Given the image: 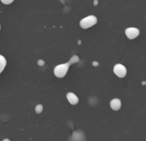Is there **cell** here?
I'll list each match as a JSON object with an SVG mask.
<instances>
[{
  "label": "cell",
  "instance_id": "cell-1",
  "mask_svg": "<svg viewBox=\"0 0 146 141\" xmlns=\"http://www.w3.org/2000/svg\"><path fill=\"white\" fill-rule=\"evenodd\" d=\"M78 61V57L76 56V55H74V56L71 58V59L69 62L64 63V64L58 65L57 66L54 67V70H53L54 75L57 78H64L67 74V72H68V70H69L70 65H72V64H74V63H77Z\"/></svg>",
  "mask_w": 146,
  "mask_h": 141
},
{
  "label": "cell",
  "instance_id": "cell-2",
  "mask_svg": "<svg viewBox=\"0 0 146 141\" xmlns=\"http://www.w3.org/2000/svg\"><path fill=\"white\" fill-rule=\"evenodd\" d=\"M96 23H97V18L95 16L90 15L83 18L80 21V27L84 29H87L90 27H93Z\"/></svg>",
  "mask_w": 146,
  "mask_h": 141
},
{
  "label": "cell",
  "instance_id": "cell-3",
  "mask_svg": "<svg viewBox=\"0 0 146 141\" xmlns=\"http://www.w3.org/2000/svg\"><path fill=\"white\" fill-rule=\"evenodd\" d=\"M126 68L125 65H121V64H117L114 65L113 67V72L114 74L120 78H123L126 76Z\"/></svg>",
  "mask_w": 146,
  "mask_h": 141
},
{
  "label": "cell",
  "instance_id": "cell-4",
  "mask_svg": "<svg viewBox=\"0 0 146 141\" xmlns=\"http://www.w3.org/2000/svg\"><path fill=\"white\" fill-rule=\"evenodd\" d=\"M139 29L137 28H127L125 30V34L126 35V37L130 40H133L135 38H137L139 35Z\"/></svg>",
  "mask_w": 146,
  "mask_h": 141
},
{
  "label": "cell",
  "instance_id": "cell-5",
  "mask_svg": "<svg viewBox=\"0 0 146 141\" xmlns=\"http://www.w3.org/2000/svg\"><path fill=\"white\" fill-rule=\"evenodd\" d=\"M66 98H67L68 102H69L71 105H76V104H78V102H79V99H78V96H76L74 93H72V92L67 93Z\"/></svg>",
  "mask_w": 146,
  "mask_h": 141
},
{
  "label": "cell",
  "instance_id": "cell-6",
  "mask_svg": "<svg viewBox=\"0 0 146 141\" xmlns=\"http://www.w3.org/2000/svg\"><path fill=\"white\" fill-rule=\"evenodd\" d=\"M110 107H111V108H112L113 110H114V111L119 110L120 108H121V102H120V100L118 99V98L113 99V100L110 102Z\"/></svg>",
  "mask_w": 146,
  "mask_h": 141
},
{
  "label": "cell",
  "instance_id": "cell-7",
  "mask_svg": "<svg viewBox=\"0 0 146 141\" xmlns=\"http://www.w3.org/2000/svg\"><path fill=\"white\" fill-rule=\"evenodd\" d=\"M5 66H6V59L3 55L0 54V73L3 72Z\"/></svg>",
  "mask_w": 146,
  "mask_h": 141
},
{
  "label": "cell",
  "instance_id": "cell-8",
  "mask_svg": "<svg viewBox=\"0 0 146 141\" xmlns=\"http://www.w3.org/2000/svg\"><path fill=\"white\" fill-rule=\"evenodd\" d=\"M42 111H43V106L41 104H38L35 107V112H36V114H40Z\"/></svg>",
  "mask_w": 146,
  "mask_h": 141
},
{
  "label": "cell",
  "instance_id": "cell-9",
  "mask_svg": "<svg viewBox=\"0 0 146 141\" xmlns=\"http://www.w3.org/2000/svg\"><path fill=\"white\" fill-rule=\"evenodd\" d=\"M14 0H1V2L5 5H11Z\"/></svg>",
  "mask_w": 146,
  "mask_h": 141
},
{
  "label": "cell",
  "instance_id": "cell-10",
  "mask_svg": "<svg viewBox=\"0 0 146 141\" xmlns=\"http://www.w3.org/2000/svg\"><path fill=\"white\" fill-rule=\"evenodd\" d=\"M38 65H44V61L43 60H39L38 61Z\"/></svg>",
  "mask_w": 146,
  "mask_h": 141
},
{
  "label": "cell",
  "instance_id": "cell-11",
  "mask_svg": "<svg viewBox=\"0 0 146 141\" xmlns=\"http://www.w3.org/2000/svg\"><path fill=\"white\" fill-rule=\"evenodd\" d=\"M3 141H11V140H10L9 138H5V139H4Z\"/></svg>",
  "mask_w": 146,
  "mask_h": 141
}]
</instances>
